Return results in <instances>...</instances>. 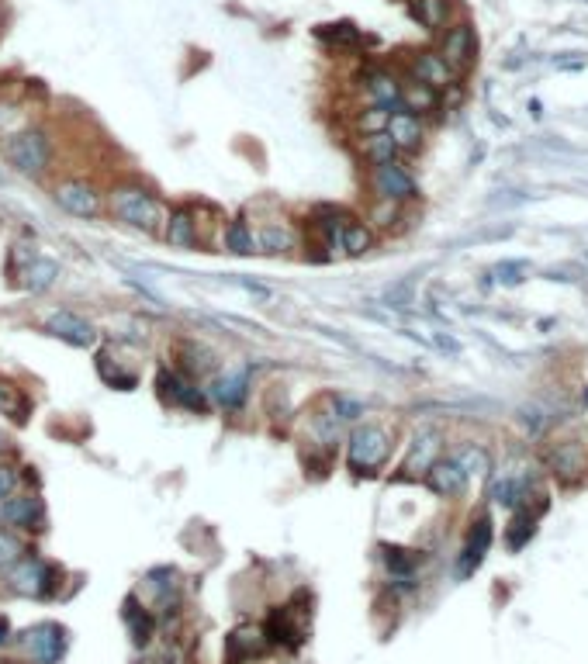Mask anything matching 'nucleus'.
Wrapping results in <instances>:
<instances>
[{"mask_svg": "<svg viewBox=\"0 0 588 664\" xmlns=\"http://www.w3.org/2000/svg\"><path fill=\"white\" fill-rule=\"evenodd\" d=\"M436 104H440V90L426 87L419 80H405L402 90H398V108L412 111V115H429V111H436Z\"/></svg>", "mask_w": 588, "mask_h": 664, "instance_id": "obj_21", "label": "nucleus"}, {"mask_svg": "<svg viewBox=\"0 0 588 664\" xmlns=\"http://www.w3.org/2000/svg\"><path fill=\"white\" fill-rule=\"evenodd\" d=\"M371 191H374V198L395 201V205H405V201H412L419 194L416 191V177H412V173L395 160L371 166Z\"/></svg>", "mask_w": 588, "mask_h": 664, "instance_id": "obj_6", "label": "nucleus"}, {"mask_svg": "<svg viewBox=\"0 0 588 664\" xmlns=\"http://www.w3.org/2000/svg\"><path fill=\"white\" fill-rule=\"evenodd\" d=\"M0 516L7 526H18V530H45V505L39 495H7Z\"/></svg>", "mask_w": 588, "mask_h": 664, "instance_id": "obj_11", "label": "nucleus"}, {"mask_svg": "<svg viewBox=\"0 0 588 664\" xmlns=\"http://www.w3.org/2000/svg\"><path fill=\"white\" fill-rule=\"evenodd\" d=\"M412 80L426 83L433 90H450L457 83V73L443 63L440 52H416L412 56Z\"/></svg>", "mask_w": 588, "mask_h": 664, "instance_id": "obj_15", "label": "nucleus"}, {"mask_svg": "<svg viewBox=\"0 0 588 664\" xmlns=\"http://www.w3.org/2000/svg\"><path fill=\"white\" fill-rule=\"evenodd\" d=\"M263 644H267L263 626H239V630H232L229 640H225V647H229V664H239V661L253 658V654H260Z\"/></svg>", "mask_w": 588, "mask_h": 664, "instance_id": "obj_20", "label": "nucleus"}, {"mask_svg": "<svg viewBox=\"0 0 588 664\" xmlns=\"http://www.w3.org/2000/svg\"><path fill=\"white\" fill-rule=\"evenodd\" d=\"M398 208L402 205H395V201H381V198H374V208H371V222L378 225V229H388L391 222L398 218Z\"/></svg>", "mask_w": 588, "mask_h": 664, "instance_id": "obj_39", "label": "nucleus"}, {"mask_svg": "<svg viewBox=\"0 0 588 664\" xmlns=\"http://www.w3.org/2000/svg\"><path fill=\"white\" fill-rule=\"evenodd\" d=\"M52 201L73 218H97L104 208V198L94 184L87 180H59L56 191H52Z\"/></svg>", "mask_w": 588, "mask_h": 664, "instance_id": "obj_7", "label": "nucleus"}, {"mask_svg": "<svg viewBox=\"0 0 588 664\" xmlns=\"http://www.w3.org/2000/svg\"><path fill=\"white\" fill-rule=\"evenodd\" d=\"M156 391H160V398L167 405H173V409H187L198 415L208 412L205 388H198V381H191L184 371H167V367H163V371L156 374Z\"/></svg>", "mask_w": 588, "mask_h": 664, "instance_id": "obj_4", "label": "nucleus"}, {"mask_svg": "<svg viewBox=\"0 0 588 664\" xmlns=\"http://www.w3.org/2000/svg\"><path fill=\"white\" fill-rule=\"evenodd\" d=\"M4 156H7V163L18 173H25V177H45L52 163V146H49V139H45V132L25 128V132L7 135Z\"/></svg>", "mask_w": 588, "mask_h": 664, "instance_id": "obj_2", "label": "nucleus"}, {"mask_svg": "<svg viewBox=\"0 0 588 664\" xmlns=\"http://www.w3.org/2000/svg\"><path fill=\"white\" fill-rule=\"evenodd\" d=\"M360 153H364V160L371 166H378V163L395 160L398 149H395V142L388 139V132H374V135H364V139H360Z\"/></svg>", "mask_w": 588, "mask_h": 664, "instance_id": "obj_31", "label": "nucleus"}, {"mask_svg": "<svg viewBox=\"0 0 588 664\" xmlns=\"http://www.w3.org/2000/svg\"><path fill=\"white\" fill-rule=\"evenodd\" d=\"M225 249L236 253V256L260 253V249H256V232L243 222V218H236V222L225 225Z\"/></svg>", "mask_w": 588, "mask_h": 664, "instance_id": "obj_30", "label": "nucleus"}, {"mask_svg": "<svg viewBox=\"0 0 588 664\" xmlns=\"http://www.w3.org/2000/svg\"><path fill=\"white\" fill-rule=\"evenodd\" d=\"M14 488H18V471L11 464H0V498L14 495Z\"/></svg>", "mask_w": 588, "mask_h": 664, "instance_id": "obj_41", "label": "nucleus"}, {"mask_svg": "<svg viewBox=\"0 0 588 664\" xmlns=\"http://www.w3.org/2000/svg\"><path fill=\"white\" fill-rule=\"evenodd\" d=\"M25 288L28 291H49L52 284L59 281V263L56 260H45V256H32V260H28V267H25Z\"/></svg>", "mask_w": 588, "mask_h": 664, "instance_id": "obj_24", "label": "nucleus"}, {"mask_svg": "<svg viewBox=\"0 0 588 664\" xmlns=\"http://www.w3.org/2000/svg\"><path fill=\"white\" fill-rule=\"evenodd\" d=\"M45 329H49L56 339H63V343L77 346V350H87V346H94V343H97V329L90 326L87 319L73 315V312H56V315H49Z\"/></svg>", "mask_w": 588, "mask_h": 664, "instance_id": "obj_14", "label": "nucleus"}, {"mask_svg": "<svg viewBox=\"0 0 588 664\" xmlns=\"http://www.w3.org/2000/svg\"><path fill=\"white\" fill-rule=\"evenodd\" d=\"M364 90H367V101H371L374 108L395 111V108H398V90H402V80H398L395 73H388V70H371V73L364 77Z\"/></svg>", "mask_w": 588, "mask_h": 664, "instance_id": "obj_19", "label": "nucleus"}, {"mask_svg": "<svg viewBox=\"0 0 588 664\" xmlns=\"http://www.w3.org/2000/svg\"><path fill=\"white\" fill-rule=\"evenodd\" d=\"M384 132H388V139L395 142L398 153H416V149L422 146V122H419V115H412V111H405V108L391 111Z\"/></svg>", "mask_w": 588, "mask_h": 664, "instance_id": "obj_17", "label": "nucleus"}, {"mask_svg": "<svg viewBox=\"0 0 588 664\" xmlns=\"http://www.w3.org/2000/svg\"><path fill=\"white\" fill-rule=\"evenodd\" d=\"M384 564H388V571H395V575H409V571L416 568V554L398 550V547H384Z\"/></svg>", "mask_w": 588, "mask_h": 664, "instance_id": "obj_38", "label": "nucleus"}, {"mask_svg": "<svg viewBox=\"0 0 588 664\" xmlns=\"http://www.w3.org/2000/svg\"><path fill=\"white\" fill-rule=\"evenodd\" d=\"M333 419H343V422H353V419H360L364 415V405L357 402V398H346V395H336L333 398Z\"/></svg>", "mask_w": 588, "mask_h": 664, "instance_id": "obj_40", "label": "nucleus"}, {"mask_svg": "<svg viewBox=\"0 0 588 664\" xmlns=\"http://www.w3.org/2000/svg\"><path fill=\"white\" fill-rule=\"evenodd\" d=\"M585 398H588V395H585Z\"/></svg>", "mask_w": 588, "mask_h": 664, "instance_id": "obj_43", "label": "nucleus"}, {"mask_svg": "<svg viewBox=\"0 0 588 664\" xmlns=\"http://www.w3.org/2000/svg\"><path fill=\"white\" fill-rule=\"evenodd\" d=\"M319 39L333 42V45H357L360 42V32L353 25H319Z\"/></svg>", "mask_w": 588, "mask_h": 664, "instance_id": "obj_36", "label": "nucleus"}, {"mask_svg": "<svg viewBox=\"0 0 588 664\" xmlns=\"http://www.w3.org/2000/svg\"><path fill=\"white\" fill-rule=\"evenodd\" d=\"M488 547H492V519L481 516V519H474L471 533H467L464 554H461V561H457V575H461V578L474 575V568L485 561Z\"/></svg>", "mask_w": 588, "mask_h": 664, "instance_id": "obj_16", "label": "nucleus"}, {"mask_svg": "<svg viewBox=\"0 0 588 664\" xmlns=\"http://www.w3.org/2000/svg\"><path fill=\"white\" fill-rule=\"evenodd\" d=\"M28 412H32V402H28L11 381H0V415H7L14 426H25Z\"/></svg>", "mask_w": 588, "mask_h": 664, "instance_id": "obj_27", "label": "nucleus"}, {"mask_svg": "<svg viewBox=\"0 0 588 664\" xmlns=\"http://www.w3.org/2000/svg\"><path fill=\"white\" fill-rule=\"evenodd\" d=\"M585 450L582 443H561V447L554 450V457H550V467H554L561 478H575V474L585 471Z\"/></svg>", "mask_w": 588, "mask_h": 664, "instance_id": "obj_28", "label": "nucleus"}, {"mask_svg": "<svg viewBox=\"0 0 588 664\" xmlns=\"http://www.w3.org/2000/svg\"><path fill=\"white\" fill-rule=\"evenodd\" d=\"M412 18L429 32H440L450 21V0H412Z\"/></svg>", "mask_w": 588, "mask_h": 664, "instance_id": "obj_26", "label": "nucleus"}, {"mask_svg": "<svg viewBox=\"0 0 588 664\" xmlns=\"http://www.w3.org/2000/svg\"><path fill=\"white\" fill-rule=\"evenodd\" d=\"M59 571L42 557H21L18 564H11V588L18 595H32V599H45L56 592Z\"/></svg>", "mask_w": 588, "mask_h": 664, "instance_id": "obj_5", "label": "nucleus"}, {"mask_svg": "<svg viewBox=\"0 0 588 664\" xmlns=\"http://www.w3.org/2000/svg\"><path fill=\"white\" fill-rule=\"evenodd\" d=\"M125 620H128V626H132L135 644H149V637H153V620H149L142 609H135V599L125 602Z\"/></svg>", "mask_w": 588, "mask_h": 664, "instance_id": "obj_34", "label": "nucleus"}, {"mask_svg": "<svg viewBox=\"0 0 588 664\" xmlns=\"http://www.w3.org/2000/svg\"><path fill=\"white\" fill-rule=\"evenodd\" d=\"M108 208L118 222L132 225V229L142 232H160L163 229V218L167 211L156 201V194H149L146 187H135V184H122L108 194Z\"/></svg>", "mask_w": 588, "mask_h": 664, "instance_id": "obj_1", "label": "nucleus"}, {"mask_svg": "<svg viewBox=\"0 0 588 664\" xmlns=\"http://www.w3.org/2000/svg\"><path fill=\"white\" fill-rule=\"evenodd\" d=\"M21 644H25V654L35 664H56L66 651V630L59 623H39L25 630Z\"/></svg>", "mask_w": 588, "mask_h": 664, "instance_id": "obj_8", "label": "nucleus"}, {"mask_svg": "<svg viewBox=\"0 0 588 664\" xmlns=\"http://www.w3.org/2000/svg\"><path fill=\"white\" fill-rule=\"evenodd\" d=\"M263 633H267V640H274V644H284V647H298L301 644V626L291 620V609H277L274 616H270V623L263 626Z\"/></svg>", "mask_w": 588, "mask_h": 664, "instance_id": "obj_25", "label": "nucleus"}, {"mask_svg": "<svg viewBox=\"0 0 588 664\" xmlns=\"http://www.w3.org/2000/svg\"><path fill=\"white\" fill-rule=\"evenodd\" d=\"M391 454V436L384 433L381 426H360L350 433V443H346V464H350L353 474H378L384 464H388Z\"/></svg>", "mask_w": 588, "mask_h": 664, "instance_id": "obj_3", "label": "nucleus"}, {"mask_svg": "<svg viewBox=\"0 0 588 664\" xmlns=\"http://www.w3.org/2000/svg\"><path fill=\"white\" fill-rule=\"evenodd\" d=\"M208 391L225 412L243 409L246 395H250V367H232V371L218 374L215 381H211Z\"/></svg>", "mask_w": 588, "mask_h": 664, "instance_id": "obj_10", "label": "nucleus"}, {"mask_svg": "<svg viewBox=\"0 0 588 664\" xmlns=\"http://www.w3.org/2000/svg\"><path fill=\"white\" fill-rule=\"evenodd\" d=\"M454 460L464 467V474H488V467H492L488 450L478 447V443H467V447H461V454H457Z\"/></svg>", "mask_w": 588, "mask_h": 664, "instance_id": "obj_33", "label": "nucleus"}, {"mask_svg": "<svg viewBox=\"0 0 588 664\" xmlns=\"http://www.w3.org/2000/svg\"><path fill=\"white\" fill-rule=\"evenodd\" d=\"M25 557V543L14 537L11 530H0V568H11Z\"/></svg>", "mask_w": 588, "mask_h": 664, "instance_id": "obj_35", "label": "nucleus"}, {"mask_svg": "<svg viewBox=\"0 0 588 664\" xmlns=\"http://www.w3.org/2000/svg\"><path fill=\"white\" fill-rule=\"evenodd\" d=\"M422 478H426V485L443 498L461 495L464 485H467V474H464V467L457 464V460H436V464L429 467Z\"/></svg>", "mask_w": 588, "mask_h": 664, "instance_id": "obj_18", "label": "nucleus"}, {"mask_svg": "<svg viewBox=\"0 0 588 664\" xmlns=\"http://www.w3.org/2000/svg\"><path fill=\"white\" fill-rule=\"evenodd\" d=\"M436 460H440V433H436V429H422V433H416L409 454L402 460V478H419Z\"/></svg>", "mask_w": 588, "mask_h": 664, "instance_id": "obj_12", "label": "nucleus"}, {"mask_svg": "<svg viewBox=\"0 0 588 664\" xmlns=\"http://www.w3.org/2000/svg\"><path fill=\"white\" fill-rule=\"evenodd\" d=\"M163 239H167V246H173V249H194L198 246V239H201V232H198V215H194V208H187V205H180V208H173L167 218H163Z\"/></svg>", "mask_w": 588, "mask_h": 664, "instance_id": "obj_13", "label": "nucleus"}, {"mask_svg": "<svg viewBox=\"0 0 588 664\" xmlns=\"http://www.w3.org/2000/svg\"><path fill=\"white\" fill-rule=\"evenodd\" d=\"M7 637H11V626H7V620H0V647L7 644Z\"/></svg>", "mask_w": 588, "mask_h": 664, "instance_id": "obj_42", "label": "nucleus"}, {"mask_svg": "<svg viewBox=\"0 0 588 664\" xmlns=\"http://www.w3.org/2000/svg\"><path fill=\"white\" fill-rule=\"evenodd\" d=\"M440 56L454 73H464L467 66L474 63V56H478V39H474V28L467 25V21H457V25H450L447 32H443Z\"/></svg>", "mask_w": 588, "mask_h": 664, "instance_id": "obj_9", "label": "nucleus"}, {"mask_svg": "<svg viewBox=\"0 0 588 664\" xmlns=\"http://www.w3.org/2000/svg\"><path fill=\"white\" fill-rule=\"evenodd\" d=\"M339 246H343V253L346 256H364V253H371V246H374V232H371V225H364V222H346V229H343V239H339Z\"/></svg>", "mask_w": 588, "mask_h": 664, "instance_id": "obj_29", "label": "nucleus"}, {"mask_svg": "<svg viewBox=\"0 0 588 664\" xmlns=\"http://www.w3.org/2000/svg\"><path fill=\"white\" fill-rule=\"evenodd\" d=\"M388 115L391 111L388 108H367V111H360V118H357V128H360V135H374V132H384V125H388Z\"/></svg>", "mask_w": 588, "mask_h": 664, "instance_id": "obj_37", "label": "nucleus"}, {"mask_svg": "<svg viewBox=\"0 0 588 664\" xmlns=\"http://www.w3.org/2000/svg\"><path fill=\"white\" fill-rule=\"evenodd\" d=\"M346 222H350V215H346L343 208H333V205H322L312 211V229L319 232V239L326 246H336L339 239H343V229Z\"/></svg>", "mask_w": 588, "mask_h": 664, "instance_id": "obj_22", "label": "nucleus"}, {"mask_svg": "<svg viewBox=\"0 0 588 664\" xmlns=\"http://www.w3.org/2000/svg\"><path fill=\"white\" fill-rule=\"evenodd\" d=\"M533 530H537V509H523V505H519L516 519H512V526H509V547L519 550L533 537Z\"/></svg>", "mask_w": 588, "mask_h": 664, "instance_id": "obj_32", "label": "nucleus"}, {"mask_svg": "<svg viewBox=\"0 0 588 664\" xmlns=\"http://www.w3.org/2000/svg\"><path fill=\"white\" fill-rule=\"evenodd\" d=\"M294 246H298V232L288 222H263L256 232V249L263 253H288Z\"/></svg>", "mask_w": 588, "mask_h": 664, "instance_id": "obj_23", "label": "nucleus"}]
</instances>
